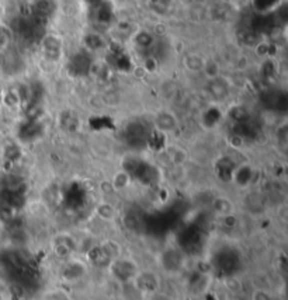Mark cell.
Returning <instances> with one entry per match:
<instances>
[{"label":"cell","mask_w":288,"mask_h":300,"mask_svg":"<svg viewBox=\"0 0 288 300\" xmlns=\"http://www.w3.org/2000/svg\"><path fill=\"white\" fill-rule=\"evenodd\" d=\"M110 266L113 268V274H114L117 278L120 280H132L134 276L137 275L138 270H137V264L134 261H130V260H125V258L120 257L114 260Z\"/></svg>","instance_id":"obj_1"},{"label":"cell","mask_w":288,"mask_h":300,"mask_svg":"<svg viewBox=\"0 0 288 300\" xmlns=\"http://www.w3.org/2000/svg\"><path fill=\"white\" fill-rule=\"evenodd\" d=\"M134 280H135V286L142 292L155 293L159 286L158 276L152 272H138L134 276Z\"/></svg>","instance_id":"obj_2"},{"label":"cell","mask_w":288,"mask_h":300,"mask_svg":"<svg viewBox=\"0 0 288 300\" xmlns=\"http://www.w3.org/2000/svg\"><path fill=\"white\" fill-rule=\"evenodd\" d=\"M156 126H158L159 130H162V132H172L176 129L177 126V121H176V116L170 112H160V114L156 115Z\"/></svg>","instance_id":"obj_3"},{"label":"cell","mask_w":288,"mask_h":300,"mask_svg":"<svg viewBox=\"0 0 288 300\" xmlns=\"http://www.w3.org/2000/svg\"><path fill=\"white\" fill-rule=\"evenodd\" d=\"M201 72L209 80H216L219 78V74H221V64H219L218 60L212 59V58L204 59Z\"/></svg>","instance_id":"obj_4"},{"label":"cell","mask_w":288,"mask_h":300,"mask_svg":"<svg viewBox=\"0 0 288 300\" xmlns=\"http://www.w3.org/2000/svg\"><path fill=\"white\" fill-rule=\"evenodd\" d=\"M131 184V176L127 172H117L114 177L111 180V186L114 188V191H123L125 188H128Z\"/></svg>","instance_id":"obj_5"},{"label":"cell","mask_w":288,"mask_h":300,"mask_svg":"<svg viewBox=\"0 0 288 300\" xmlns=\"http://www.w3.org/2000/svg\"><path fill=\"white\" fill-rule=\"evenodd\" d=\"M96 214L103 220H113L115 218V208L110 202H100L96 206Z\"/></svg>","instance_id":"obj_6"},{"label":"cell","mask_w":288,"mask_h":300,"mask_svg":"<svg viewBox=\"0 0 288 300\" xmlns=\"http://www.w3.org/2000/svg\"><path fill=\"white\" fill-rule=\"evenodd\" d=\"M183 64H184V68H186L188 72L195 73V72L201 70L202 69L204 58L200 56V55H194V54H191V55H187V56L184 58Z\"/></svg>","instance_id":"obj_7"},{"label":"cell","mask_w":288,"mask_h":300,"mask_svg":"<svg viewBox=\"0 0 288 300\" xmlns=\"http://www.w3.org/2000/svg\"><path fill=\"white\" fill-rule=\"evenodd\" d=\"M214 206H215L216 212L221 214L222 216H229L232 214V209H233V205L226 198H216Z\"/></svg>","instance_id":"obj_8"},{"label":"cell","mask_w":288,"mask_h":300,"mask_svg":"<svg viewBox=\"0 0 288 300\" xmlns=\"http://www.w3.org/2000/svg\"><path fill=\"white\" fill-rule=\"evenodd\" d=\"M173 152L170 153V158H172V162L174 164H181L187 160V154L183 152L181 149H172Z\"/></svg>","instance_id":"obj_9"},{"label":"cell","mask_w":288,"mask_h":300,"mask_svg":"<svg viewBox=\"0 0 288 300\" xmlns=\"http://www.w3.org/2000/svg\"><path fill=\"white\" fill-rule=\"evenodd\" d=\"M135 41H137L139 45H142V46H149L152 44V36L149 32H146V31H142V32H138L137 36H135Z\"/></svg>","instance_id":"obj_10"},{"label":"cell","mask_w":288,"mask_h":300,"mask_svg":"<svg viewBox=\"0 0 288 300\" xmlns=\"http://www.w3.org/2000/svg\"><path fill=\"white\" fill-rule=\"evenodd\" d=\"M253 300H271V298L268 293H266L264 289H259L253 293Z\"/></svg>","instance_id":"obj_11"}]
</instances>
